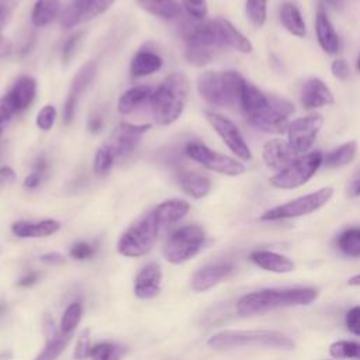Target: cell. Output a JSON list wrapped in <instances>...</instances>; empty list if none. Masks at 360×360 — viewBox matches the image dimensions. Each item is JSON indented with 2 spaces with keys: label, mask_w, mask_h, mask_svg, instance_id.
I'll list each match as a JSON object with an SVG mask.
<instances>
[{
  "label": "cell",
  "mask_w": 360,
  "mask_h": 360,
  "mask_svg": "<svg viewBox=\"0 0 360 360\" xmlns=\"http://www.w3.org/2000/svg\"><path fill=\"white\" fill-rule=\"evenodd\" d=\"M318 298V290L312 287L264 288L243 295L236 304V312L252 316L277 308L308 305Z\"/></svg>",
  "instance_id": "6da1fadb"
},
{
  "label": "cell",
  "mask_w": 360,
  "mask_h": 360,
  "mask_svg": "<svg viewBox=\"0 0 360 360\" xmlns=\"http://www.w3.org/2000/svg\"><path fill=\"white\" fill-rule=\"evenodd\" d=\"M188 96V80L180 73L169 75L158 89L153 90L149 107L155 121L160 125L174 122L183 112Z\"/></svg>",
  "instance_id": "7a4b0ae2"
},
{
  "label": "cell",
  "mask_w": 360,
  "mask_h": 360,
  "mask_svg": "<svg viewBox=\"0 0 360 360\" xmlns=\"http://www.w3.org/2000/svg\"><path fill=\"white\" fill-rule=\"evenodd\" d=\"M207 345L217 350L233 349V347H274L283 350H292L295 343L285 333L278 330L253 329V330H221L208 338Z\"/></svg>",
  "instance_id": "3957f363"
},
{
  "label": "cell",
  "mask_w": 360,
  "mask_h": 360,
  "mask_svg": "<svg viewBox=\"0 0 360 360\" xmlns=\"http://www.w3.org/2000/svg\"><path fill=\"white\" fill-rule=\"evenodd\" d=\"M245 77L235 70H208L198 76L197 87L200 96L215 107L239 105L240 90Z\"/></svg>",
  "instance_id": "277c9868"
},
{
  "label": "cell",
  "mask_w": 360,
  "mask_h": 360,
  "mask_svg": "<svg viewBox=\"0 0 360 360\" xmlns=\"http://www.w3.org/2000/svg\"><path fill=\"white\" fill-rule=\"evenodd\" d=\"M186 59L197 66L210 63L219 48L211 20H195L190 17L181 24Z\"/></svg>",
  "instance_id": "5b68a950"
},
{
  "label": "cell",
  "mask_w": 360,
  "mask_h": 360,
  "mask_svg": "<svg viewBox=\"0 0 360 360\" xmlns=\"http://www.w3.org/2000/svg\"><path fill=\"white\" fill-rule=\"evenodd\" d=\"M159 233L153 211L139 217L129 228L121 235L117 250L125 257H141L149 253Z\"/></svg>",
  "instance_id": "8992f818"
},
{
  "label": "cell",
  "mask_w": 360,
  "mask_h": 360,
  "mask_svg": "<svg viewBox=\"0 0 360 360\" xmlns=\"http://www.w3.org/2000/svg\"><path fill=\"white\" fill-rule=\"evenodd\" d=\"M205 243V232L198 225H186L176 229L166 240L163 256L167 262L180 264L194 257Z\"/></svg>",
  "instance_id": "52a82bcc"
},
{
  "label": "cell",
  "mask_w": 360,
  "mask_h": 360,
  "mask_svg": "<svg viewBox=\"0 0 360 360\" xmlns=\"http://www.w3.org/2000/svg\"><path fill=\"white\" fill-rule=\"evenodd\" d=\"M333 195L332 187H323L309 194L301 195L277 207H273L264 211L260 215V221H280V219H290L302 215H308L311 212L318 211L322 208Z\"/></svg>",
  "instance_id": "ba28073f"
},
{
  "label": "cell",
  "mask_w": 360,
  "mask_h": 360,
  "mask_svg": "<svg viewBox=\"0 0 360 360\" xmlns=\"http://www.w3.org/2000/svg\"><path fill=\"white\" fill-rule=\"evenodd\" d=\"M323 155L321 150H312L298 156L284 170L276 173L269 179L270 184L276 188L292 190L304 186L322 166Z\"/></svg>",
  "instance_id": "9c48e42d"
},
{
  "label": "cell",
  "mask_w": 360,
  "mask_h": 360,
  "mask_svg": "<svg viewBox=\"0 0 360 360\" xmlns=\"http://www.w3.org/2000/svg\"><path fill=\"white\" fill-rule=\"evenodd\" d=\"M294 114V104L280 96L269 94L267 104L253 117L248 118L249 124L267 134H283L288 127V117Z\"/></svg>",
  "instance_id": "30bf717a"
},
{
  "label": "cell",
  "mask_w": 360,
  "mask_h": 360,
  "mask_svg": "<svg viewBox=\"0 0 360 360\" xmlns=\"http://www.w3.org/2000/svg\"><path fill=\"white\" fill-rule=\"evenodd\" d=\"M186 155L205 169L225 176H239L245 172V166L239 160L228 155L215 152L198 142L188 143L186 146Z\"/></svg>",
  "instance_id": "8fae6325"
},
{
  "label": "cell",
  "mask_w": 360,
  "mask_h": 360,
  "mask_svg": "<svg viewBox=\"0 0 360 360\" xmlns=\"http://www.w3.org/2000/svg\"><path fill=\"white\" fill-rule=\"evenodd\" d=\"M323 125V118L321 114H309L294 120L287 127V141L294 152L301 156L308 153L314 145L321 128Z\"/></svg>",
  "instance_id": "7c38bea8"
},
{
  "label": "cell",
  "mask_w": 360,
  "mask_h": 360,
  "mask_svg": "<svg viewBox=\"0 0 360 360\" xmlns=\"http://www.w3.org/2000/svg\"><path fill=\"white\" fill-rule=\"evenodd\" d=\"M207 120L211 124V127L215 129V132L221 136L224 143L229 148V150L239 158L240 160L246 162L252 159L250 148L248 146L245 138L242 136L238 127L226 117L218 114V112H207Z\"/></svg>",
  "instance_id": "4fadbf2b"
},
{
  "label": "cell",
  "mask_w": 360,
  "mask_h": 360,
  "mask_svg": "<svg viewBox=\"0 0 360 360\" xmlns=\"http://www.w3.org/2000/svg\"><path fill=\"white\" fill-rule=\"evenodd\" d=\"M114 0H72L62 13L60 24L63 28H72L90 21L112 6Z\"/></svg>",
  "instance_id": "5bb4252c"
},
{
  "label": "cell",
  "mask_w": 360,
  "mask_h": 360,
  "mask_svg": "<svg viewBox=\"0 0 360 360\" xmlns=\"http://www.w3.org/2000/svg\"><path fill=\"white\" fill-rule=\"evenodd\" d=\"M150 129L149 124L135 125L128 122H121L112 131L110 141L105 143L115 158H122L131 153L139 143L142 135Z\"/></svg>",
  "instance_id": "9a60e30c"
},
{
  "label": "cell",
  "mask_w": 360,
  "mask_h": 360,
  "mask_svg": "<svg viewBox=\"0 0 360 360\" xmlns=\"http://www.w3.org/2000/svg\"><path fill=\"white\" fill-rule=\"evenodd\" d=\"M211 22H212L214 32L221 49L229 48L242 53L252 52L253 49L252 42L240 31H238L228 20L222 17H217L211 20Z\"/></svg>",
  "instance_id": "2e32d148"
},
{
  "label": "cell",
  "mask_w": 360,
  "mask_h": 360,
  "mask_svg": "<svg viewBox=\"0 0 360 360\" xmlns=\"http://www.w3.org/2000/svg\"><path fill=\"white\" fill-rule=\"evenodd\" d=\"M262 156L266 166L277 173L284 170L288 165H291L298 158V155L290 146L288 141H283L278 138L270 139L264 143Z\"/></svg>",
  "instance_id": "e0dca14e"
},
{
  "label": "cell",
  "mask_w": 360,
  "mask_h": 360,
  "mask_svg": "<svg viewBox=\"0 0 360 360\" xmlns=\"http://www.w3.org/2000/svg\"><path fill=\"white\" fill-rule=\"evenodd\" d=\"M96 75V63L94 62H89L86 63L75 76L70 90L68 93L65 105H63V121L66 124H69L73 117H75V111H76V105L79 101L80 94L83 93V90L87 87V84L93 80Z\"/></svg>",
  "instance_id": "ac0fdd59"
},
{
  "label": "cell",
  "mask_w": 360,
  "mask_h": 360,
  "mask_svg": "<svg viewBox=\"0 0 360 360\" xmlns=\"http://www.w3.org/2000/svg\"><path fill=\"white\" fill-rule=\"evenodd\" d=\"M162 270L155 262L145 264L135 277L134 292L139 300H150L160 292Z\"/></svg>",
  "instance_id": "d6986e66"
},
{
  "label": "cell",
  "mask_w": 360,
  "mask_h": 360,
  "mask_svg": "<svg viewBox=\"0 0 360 360\" xmlns=\"http://www.w3.org/2000/svg\"><path fill=\"white\" fill-rule=\"evenodd\" d=\"M315 32H316L318 44L323 52H326L328 55H336L340 51L342 48L340 38L333 24L329 20L326 10L321 4L318 6L316 14H315Z\"/></svg>",
  "instance_id": "ffe728a7"
},
{
  "label": "cell",
  "mask_w": 360,
  "mask_h": 360,
  "mask_svg": "<svg viewBox=\"0 0 360 360\" xmlns=\"http://www.w3.org/2000/svg\"><path fill=\"white\" fill-rule=\"evenodd\" d=\"M300 98L301 104L307 110H316L325 105H330L335 101L330 89L318 77H311L304 82Z\"/></svg>",
  "instance_id": "44dd1931"
},
{
  "label": "cell",
  "mask_w": 360,
  "mask_h": 360,
  "mask_svg": "<svg viewBox=\"0 0 360 360\" xmlns=\"http://www.w3.org/2000/svg\"><path fill=\"white\" fill-rule=\"evenodd\" d=\"M232 271H233V266L225 262L202 266L193 274L191 288L195 292H204L212 288L214 285H217L224 278H226Z\"/></svg>",
  "instance_id": "7402d4cb"
},
{
  "label": "cell",
  "mask_w": 360,
  "mask_h": 360,
  "mask_svg": "<svg viewBox=\"0 0 360 360\" xmlns=\"http://www.w3.org/2000/svg\"><path fill=\"white\" fill-rule=\"evenodd\" d=\"M60 222L56 219L42 221H17L11 225V232L18 238H45L56 233Z\"/></svg>",
  "instance_id": "603a6c76"
},
{
  "label": "cell",
  "mask_w": 360,
  "mask_h": 360,
  "mask_svg": "<svg viewBox=\"0 0 360 360\" xmlns=\"http://www.w3.org/2000/svg\"><path fill=\"white\" fill-rule=\"evenodd\" d=\"M190 211V204L184 200H167L159 204L153 210V215L156 219V224L159 226V231L162 228H167L172 224H176L181 218H184Z\"/></svg>",
  "instance_id": "cb8c5ba5"
},
{
  "label": "cell",
  "mask_w": 360,
  "mask_h": 360,
  "mask_svg": "<svg viewBox=\"0 0 360 360\" xmlns=\"http://www.w3.org/2000/svg\"><path fill=\"white\" fill-rule=\"evenodd\" d=\"M250 260L259 267L273 273H290L295 267L290 257L271 250H255L250 253Z\"/></svg>",
  "instance_id": "d4e9b609"
},
{
  "label": "cell",
  "mask_w": 360,
  "mask_h": 360,
  "mask_svg": "<svg viewBox=\"0 0 360 360\" xmlns=\"http://www.w3.org/2000/svg\"><path fill=\"white\" fill-rule=\"evenodd\" d=\"M267 100H269V94L263 93L260 89H257L255 84H252L245 79L240 90L239 107L242 108L246 120L257 114L260 110H263L267 104Z\"/></svg>",
  "instance_id": "484cf974"
},
{
  "label": "cell",
  "mask_w": 360,
  "mask_h": 360,
  "mask_svg": "<svg viewBox=\"0 0 360 360\" xmlns=\"http://www.w3.org/2000/svg\"><path fill=\"white\" fill-rule=\"evenodd\" d=\"M155 89L146 84L135 86L127 90L118 100V111L121 114H132L134 111L139 110L143 104L149 103L150 96Z\"/></svg>",
  "instance_id": "4316f807"
},
{
  "label": "cell",
  "mask_w": 360,
  "mask_h": 360,
  "mask_svg": "<svg viewBox=\"0 0 360 360\" xmlns=\"http://www.w3.org/2000/svg\"><path fill=\"white\" fill-rule=\"evenodd\" d=\"M35 93H37L35 79L31 76H21L17 79V82L14 83V86L7 94L11 97L17 108V112H20L32 103Z\"/></svg>",
  "instance_id": "83f0119b"
},
{
  "label": "cell",
  "mask_w": 360,
  "mask_h": 360,
  "mask_svg": "<svg viewBox=\"0 0 360 360\" xmlns=\"http://www.w3.org/2000/svg\"><path fill=\"white\" fill-rule=\"evenodd\" d=\"M177 181L183 191L193 198L205 197L211 188V180L197 172H180L177 174Z\"/></svg>",
  "instance_id": "f1b7e54d"
},
{
  "label": "cell",
  "mask_w": 360,
  "mask_h": 360,
  "mask_svg": "<svg viewBox=\"0 0 360 360\" xmlns=\"http://www.w3.org/2000/svg\"><path fill=\"white\" fill-rule=\"evenodd\" d=\"M162 63L163 60L156 52L149 49H141L132 58L129 70L132 77H142L158 72L162 68Z\"/></svg>",
  "instance_id": "f546056e"
},
{
  "label": "cell",
  "mask_w": 360,
  "mask_h": 360,
  "mask_svg": "<svg viewBox=\"0 0 360 360\" xmlns=\"http://www.w3.org/2000/svg\"><path fill=\"white\" fill-rule=\"evenodd\" d=\"M280 21L283 27L294 37L304 38L307 34V25L301 11L292 3H284L280 7Z\"/></svg>",
  "instance_id": "4dcf8cb0"
},
{
  "label": "cell",
  "mask_w": 360,
  "mask_h": 360,
  "mask_svg": "<svg viewBox=\"0 0 360 360\" xmlns=\"http://www.w3.org/2000/svg\"><path fill=\"white\" fill-rule=\"evenodd\" d=\"M139 7L146 13L163 18L174 20L181 15V7L177 0H136Z\"/></svg>",
  "instance_id": "1f68e13d"
},
{
  "label": "cell",
  "mask_w": 360,
  "mask_h": 360,
  "mask_svg": "<svg viewBox=\"0 0 360 360\" xmlns=\"http://www.w3.org/2000/svg\"><path fill=\"white\" fill-rule=\"evenodd\" d=\"M356 152H357V143L354 141H347V142L339 145L338 148L332 149L330 152H328L323 156L322 165L329 169L343 167L354 159Z\"/></svg>",
  "instance_id": "d6a6232c"
},
{
  "label": "cell",
  "mask_w": 360,
  "mask_h": 360,
  "mask_svg": "<svg viewBox=\"0 0 360 360\" xmlns=\"http://www.w3.org/2000/svg\"><path fill=\"white\" fill-rule=\"evenodd\" d=\"M60 11L59 0H37L32 8L31 20L35 27H45L52 22Z\"/></svg>",
  "instance_id": "836d02e7"
},
{
  "label": "cell",
  "mask_w": 360,
  "mask_h": 360,
  "mask_svg": "<svg viewBox=\"0 0 360 360\" xmlns=\"http://www.w3.org/2000/svg\"><path fill=\"white\" fill-rule=\"evenodd\" d=\"M339 250L349 257H360V226L345 229L338 236Z\"/></svg>",
  "instance_id": "e575fe53"
},
{
  "label": "cell",
  "mask_w": 360,
  "mask_h": 360,
  "mask_svg": "<svg viewBox=\"0 0 360 360\" xmlns=\"http://www.w3.org/2000/svg\"><path fill=\"white\" fill-rule=\"evenodd\" d=\"M127 352H128L127 347L120 343L100 342L91 346L90 359L91 360H122Z\"/></svg>",
  "instance_id": "d590c367"
},
{
  "label": "cell",
  "mask_w": 360,
  "mask_h": 360,
  "mask_svg": "<svg viewBox=\"0 0 360 360\" xmlns=\"http://www.w3.org/2000/svg\"><path fill=\"white\" fill-rule=\"evenodd\" d=\"M70 338H72V335H65V333L59 332L52 339L46 340V345L37 354V357L34 360H56L60 356V353L66 349V346L69 345Z\"/></svg>",
  "instance_id": "8d00e7d4"
},
{
  "label": "cell",
  "mask_w": 360,
  "mask_h": 360,
  "mask_svg": "<svg viewBox=\"0 0 360 360\" xmlns=\"http://www.w3.org/2000/svg\"><path fill=\"white\" fill-rule=\"evenodd\" d=\"M82 314H83V307L79 301L72 302L63 312L62 319H60V325H59V332L65 333V335H72L73 330L76 329V326L79 325L80 319H82Z\"/></svg>",
  "instance_id": "74e56055"
},
{
  "label": "cell",
  "mask_w": 360,
  "mask_h": 360,
  "mask_svg": "<svg viewBox=\"0 0 360 360\" xmlns=\"http://www.w3.org/2000/svg\"><path fill=\"white\" fill-rule=\"evenodd\" d=\"M329 353L335 359H354L360 360V342L356 340H338L329 347Z\"/></svg>",
  "instance_id": "f35d334b"
},
{
  "label": "cell",
  "mask_w": 360,
  "mask_h": 360,
  "mask_svg": "<svg viewBox=\"0 0 360 360\" xmlns=\"http://www.w3.org/2000/svg\"><path fill=\"white\" fill-rule=\"evenodd\" d=\"M115 155L112 153V150L107 146L103 145L101 148L97 149L96 156H94V173L98 176H105L108 174V172L111 170L114 162H115Z\"/></svg>",
  "instance_id": "ab89813d"
},
{
  "label": "cell",
  "mask_w": 360,
  "mask_h": 360,
  "mask_svg": "<svg viewBox=\"0 0 360 360\" xmlns=\"http://www.w3.org/2000/svg\"><path fill=\"white\" fill-rule=\"evenodd\" d=\"M245 10L249 21L253 25L262 27L266 22L267 0H246Z\"/></svg>",
  "instance_id": "60d3db41"
},
{
  "label": "cell",
  "mask_w": 360,
  "mask_h": 360,
  "mask_svg": "<svg viewBox=\"0 0 360 360\" xmlns=\"http://www.w3.org/2000/svg\"><path fill=\"white\" fill-rule=\"evenodd\" d=\"M90 350H91V332L90 329H86L80 333V336L76 340L73 357L76 360H86L90 357Z\"/></svg>",
  "instance_id": "b9f144b4"
},
{
  "label": "cell",
  "mask_w": 360,
  "mask_h": 360,
  "mask_svg": "<svg viewBox=\"0 0 360 360\" xmlns=\"http://www.w3.org/2000/svg\"><path fill=\"white\" fill-rule=\"evenodd\" d=\"M17 112V108L8 94L0 98V136L3 135L4 125L11 120V117Z\"/></svg>",
  "instance_id": "7bdbcfd3"
},
{
  "label": "cell",
  "mask_w": 360,
  "mask_h": 360,
  "mask_svg": "<svg viewBox=\"0 0 360 360\" xmlns=\"http://www.w3.org/2000/svg\"><path fill=\"white\" fill-rule=\"evenodd\" d=\"M181 6L184 7L186 13L195 20H204L207 17L205 0H181Z\"/></svg>",
  "instance_id": "ee69618b"
},
{
  "label": "cell",
  "mask_w": 360,
  "mask_h": 360,
  "mask_svg": "<svg viewBox=\"0 0 360 360\" xmlns=\"http://www.w3.org/2000/svg\"><path fill=\"white\" fill-rule=\"evenodd\" d=\"M56 120V110L53 105H45L39 110L37 115V125L42 131H48L52 128L53 122Z\"/></svg>",
  "instance_id": "f6af8a7d"
},
{
  "label": "cell",
  "mask_w": 360,
  "mask_h": 360,
  "mask_svg": "<svg viewBox=\"0 0 360 360\" xmlns=\"http://www.w3.org/2000/svg\"><path fill=\"white\" fill-rule=\"evenodd\" d=\"M69 255L76 260H87L96 255V248L89 242H76L70 248Z\"/></svg>",
  "instance_id": "bcb514c9"
},
{
  "label": "cell",
  "mask_w": 360,
  "mask_h": 360,
  "mask_svg": "<svg viewBox=\"0 0 360 360\" xmlns=\"http://www.w3.org/2000/svg\"><path fill=\"white\" fill-rule=\"evenodd\" d=\"M345 322L349 332H352L356 336H360V307H353L352 309H349Z\"/></svg>",
  "instance_id": "7dc6e473"
},
{
  "label": "cell",
  "mask_w": 360,
  "mask_h": 360,
  "mask_svg": "<svg viewBox=\"0 0 360 360\" xmlns=\"http://www.w3.org/2000/svg\"><path fill=\"white\" fill-rule=\"evenodd\" d=\"M82 37H83V32L80 31V32L73 34V35L65 42V45H63V48H62V60H63L65 63H68L69 59L72 58V55H73V52H75L77 44H79L80 39H82Z\"/></svg>",
  "instance_id": "c3c4849f"
},
{
  "label": "cell",
  "mask_w": 360,
  "mask_h": 360,
  "mask_svg": "<svg viewBox=\"0 0 360 360\" xmlns=\"http://www.w3.org/2000/svg\"><path fill=\"white\" fill-rule=\"evenodd\" d=\"M330 72L332 75L339 79V80H346L350 75V69H349V65L345 59L339 58V59H335L330 65Z\"/></svg>",
  "instance_id": "681fc988"
},
{
  "label": "cell",
  "mask_w": 360,
  "mask_h": 360,
  "mask_svg": "<svg viewBox=\"0 0 360 360\" xmlns=\"http://www.w3.org/2000/svg\"><path fill=\"white\" fill-rule=\"evenodd\" d=\"M15 181V173L11 167H0V188Z\"/></svg>",
  "instance_id": "f907efd6"
},
{
  "label": "cell",
  "mask_w": 360,
  "mask_h": 360,
  "mask_svg": "<svg viewBox=\"0 0 360 360\" xmlns=\"http://www.w3.org/2000/svg\"><path fill=\"white\" fill-rule=\"evenodd\" d=\"M347 194L350 197H359L360 195V167L354 172L353 177L350 179Z\"/></svg>",
  "instance_id": "816d5d0a"
},
{
  "label": "cell",
  "mask_w": 360,
  "mask_h": 360,
  "mask_svg": "<svg viewBox=\"0 0 360 360\" xmlns=\"http://www.w3.org/2000/svg\"><path fill=\"white\" fill-rule=\"evenodd\" d=\"M39 260L45 264H51V266H56V264H62L65 262V257L56 252H49L45 253L39 257Z\"/></svg>",
  "instance_id": "f5cc1de1"
},
{
  "label": "cell",
  "mask_w": 360,
  "mask_h": 360,
  "mask_svg": "<svg viewBox=\"0 0 360 360\" xmlns=\"http://www.w3.org/2000/svg\"><path fill=\"white\" fill-rule=\"evenodd\" d=\"M38 277H39V274L37 273V271H28V273H25L18 281H17V284L20 285V287H31V285H34L37 281H38Z\"/></svg>",
  "instance_id": "db71d44e"
},
{
  "label": "cell",
  "mask_w": 360,
  "mask_h": 360,
  "mask_svg": "<svg viewBox=\"0 0 360 360\" xmlns=\"http://www.w3.org/2000/svg\"><path fill=\"white\" fill-rule=\"evenodd\" d=\"M42 325H44V333H45V336H46V340H48V339H52L53 336H56V335L59 333V332H56L55 325H53V321H52V318H51L49 315H45Z\"/></svg>",
  "instance_id": "11a10c76"
},
{
  "label": "cell",
  "mask_w": 360,
  "mask_h": 360,
  "mask_svg": "<svg viewBox=\"0 0 360 360\" xmlns=\"http://www.w3.org/2000/svg\"><path fill=\"white\" fill-rule=\"evenodd\" d=\"M41 173H38V172H34V173H31V174H28L27 177H25V180H24V187H27V188H35L38 184H39V181H41Z\"/></svg>",
  "instance_id": "9f6ffc18"
},
{
  "label": "cell",
  "mask_w": 360,
  "mask_h": 360,
  "mask_svg": "<svg viewBox=\"0 0 360 360\" xmlns=\"http://www.w3.org/2000/svg\"><path fill=\"white\" fill-rule=\"evenodd\" d=\"M101 127H103V120H101V117L96 115V117H91V118L89 120L87 128H89V131H90L91 134H97V132H100Z\"/></svg>",
  "instance_id": "6f0895ef"
},
{
  "label": "cell",
  "mask_w": 360,
  "mask_h": 360,
  "mask_svg": "<svg viewBox=\"0 0 360 360\" xmlns=\"http://www.w3.org/2000/svg\"><path fill=\"white\" fill-rule=\"evenodd\" d=\"M10 52H11V42L7 38H4L0 32V59L7 56Z\"/></svg>",
  "instance_id": "680465c9"
},
{
  "label": "cell",
  "mask_w": 360,
  "mask_h": 360,
  "mask_svg": "<svg viewBox=\"0 0 360 360\" xmlns=\"http://www.w3.org/2000/svg\"><path fill=\"white\" fill-rule=\"evenodd\" d=\"M345 1L346 0H325V3H328L335 10H340L345 6Z\"/></svg>",
  "instance_id": "91938a15"
},
{
  "label": "cell",
  "mask_w": 360,
  "mask_h": 360,
  "mask_svg": "<svg viewBox=\"0 0 360 360\" xmlns=\"http://www.w3.org/2000/svg\"><path fill=\"white\" fill-rule=\"evenodd\" d=\"M46 169V163H45V160L44 159H39L38 162H37V165H35V172H38V173H44V170Z\"/></svg>",
  "instance_id": "94428289"
},
{
  "label": "cell",
  "mask_w": 360,
  "mask_h": 360,
  "mask_svg": "<svg viewBox=\"0 0 360 360\" xmlns=\"http://www.w3.org/2000/svg\"><path fill=\"white\" fill-rule=\"evenodd\" d=\"M347 284H349V285H360V274H356V276L350 277L349 281H347Z\"/></svg>",
  "instance_id": "6125c7cd"
},
{
  "label": "cell",
  "mask_w": 360,
  "mask_h": 360,
  "mask_svg": "<svg viewBox=\"0 0 360 360\" xmlns=\"http://www.w3.org/2000/svg\"><path fill=\"white\" fill-rule=\"evenodd\" d=\"M356 70L360 72V51H359V55H357V59H356Z\"/></svg>",
  "instance_id": "be15d7a7"
},
{
  "label": "cell",
  "mask_w": 360,
  "mask_h": 360,
  "mask_svg": "<svg viewBox=\"0 0 360 360\" xmlns=\"http://www.w3.org/2000/svg\"><path fill=\"white\" fill-rule=\"evenodd\" d=\"M4 309H6V307L3 304H0V315L4 312Z\"/></svg>",
  "instance_id": "e7e4bbea"
}]
</instances>
